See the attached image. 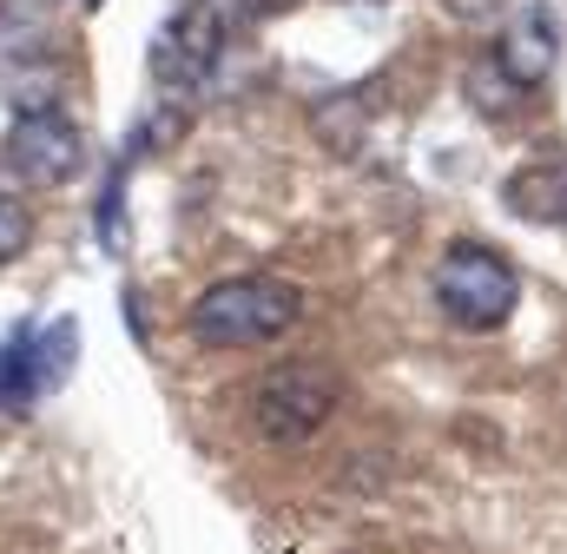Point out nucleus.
Here are the masks:
<instances>
[{
	"instance_id": "f257e3e1",
	"label": "nucleus",
	"mask_w": 567,
	"mask_h": 554,
	"mask_svg": "<svg viewBox=\"0 0 567 554\" xmlns=\"http://www.w3.org/2000/svg\"><path fill=\"white\" fill-rule=\"evenodd\" d=\"M297 317H303L297 284H284V277H271V271H238V277L205 284V290L192 297L185 330H192L205 350H265V343H278Z\"/></svg>"
},
{
	"instance_id": "f03ea898",
	"label": "nucleus",
	"mask_w": 567,
	"mask_h": 554,
	"mask_svg": "<svg viewBox=\"0 0 567 554\" xmlns=\"http://www.w3.org/2000/svg\"><path fill=\"white\" fill-rule=\"evenodd\" d=\"M435 304H442V317H449L455 330L488 337V330H502V324L515 317L522 277H515V265H508L502 252L462 238V245H449L442 265H435Z\"/></svg>"
},
{
	"instance_id": "7ed1b4c3",
	"label": "nucleus",
	"mask_w": 567,
	"mask_h": 554,
	"mask_svg": "<svg viewBox=\"0 0 567 554\" xmlns=\"http://www.w3.org/2000/svg\"><path fill=\"white\" fill-rule=\"evenodd\" d=\"M330 416H337V377L323 363H278L251 383V422L271 449L310 442Z\"/></svg>"
},
{
	"instance_id": "20e7f679",
	"label": "nucleus",
	"mask_w": 567,
	"mask_h": 554,
	"mask_svg": "<svg viewBox=\"0 0 567 554\" xmlns=\"http://www.w3.org/2000/svg\"><path fill=\"white\" fill-rule=\"evenodd\" d=\"M0 165H7L20 185H40V192L73 185V178L86 172V133H80L60 106H53V113H20V120L7 126Z\"/></svg>"
},
{
	"instance_id": "39448f33",
	"label": "nucleus",
	"mask_w": 567,
	"mask_h": 554,
	"mask_svg": "<svg viewBox=\"0 0 567 554\" xmlns=\"http://www.w3.org/2000/svg\"><path fill=\"white\" fill-rule=\"evenodd\" d=\"M495 60H502L528 93H535V86L555 73V60H561V20H555V7H548V0H528V7L508 20V33H502Z\"/></svg>"
},
{
	"instance_id": "423d86ee",
	"label": "nucleus",
	"mask_w": 567,
	"mask_h": 554,
	"mask_svg": "<svg viewBox=\"0 0 567 554\" xmlns=\"http://www.w3.org/2000/svg\"><path fill=\"white\" fill-rule=\"evenodd\" d=\"M508 205L535 225H567V158H535L508 178Z\"/></svg>"
},
{
	"instance_id": "0eeeda50",
	"label": "nucleus",
	"mask_w": 567,
	"mask_h": 554,
	"mask_svg": "<svg viewBox=\"0 0 567 554\" xmlns=\"http://www.w3.org/2000/svg\"><path fill=\"white\" fill-rule=\"evenodd\" d=\"M60 86H66V66L47 60V53H20V60L7 53L0 60V93H7L13 113H53Z\"/></svg>"
},
{
	"instance_id": "6e6552de",
	"label": "nucleus",
	"mask_w": 567,
	"mask_h": 554,
	"mask_svg": "<svg viewBox=\"0 0 567 554\" xmlns=\"http://www.w3.org/2000/svg\"><path fill=\"white\" fill-rule=\"evenodd\" d=\"M27 357H33V383L53 390V383L73 370V357H80V324H73V317H53L40 337H27Z\"/></svg>"
},
{
	"instance_id": "1a4fd4ad",
	"label": "nucleus",
	"mask_w": 567,
	"mask_h": 554,
	"mask_svg": "<svg viewBox=\"0 0 567 554\" xmlns=\"http://www.w3.org/2000/svg\"><path fill=\"white\" fill-rule=\"evenodd\" d=\"M468 100H475V113H495V120H508L522 100H528V86L495 60V53H482L475 66H468Z\"/></svg>"
},
{
	"instance_id": "9d476101",
	"label": "nucleus",
	"mask_w": 567,
	"mask_h": 554,
	"mask_svg": "<svg viewBox=\"0 0 567 554\" xmlns=\"http://www.w3.org/2000/svg\"><path fill=\"white\" fill-rule=\"evenodd\" d=\"M53 7L60 0H0V47L7 53H40V40L53 33Z\"/></svg>"
},
{
	"instance_id": "9b49d317",
	"label": "nucleus",
	"mask_w": 567,
	"mask_h": 554,
	"mask_svg": "<svg viewBox=\"0 0 567 554\" xmlns=\"http://www.w3.org/2000/svg\"><path fill=\"white\" fill-rule=\"evenodd\" d=\"M27 238H33V212L13 192H0V265H13L27 252Z\"/></svg>"
},
{
	"instance_id": "f8f14e48",
	"label": "nucleus",
	"mask_w": 567,
	"mask_h": 554,
	"mask_svg": "<svg viewBox=\"0 0 567 554\" xmlns=\"http://www.w3.org/2000/svg\"><path fill=\"white\" fill-rule=\"evenodd\" d=\"M442 7H449V13H462V20H488L502 0H442Z\"/></svg>"
},
{
	"instance_id": "ddd939ff",
	"label": "nucleus",
	"mask_w": 567,
	"mask_h": 554,
	"mask_svg": "<svg viewBox=\"0 0 567 554\" xmlns=\"http://www.w3.org/2000/svg\"><path fill=\"white\" fill-rule=\"evenodd\" d=\"M86 7H100V0H86Z\"/></svg>"
}]
</instances>
